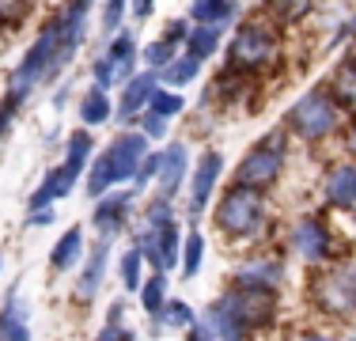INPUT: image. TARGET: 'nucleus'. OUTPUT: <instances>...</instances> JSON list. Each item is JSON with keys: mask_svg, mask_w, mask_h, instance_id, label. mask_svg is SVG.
<instances>
[{"mask_svg": "<svg viewBox=\"0 0 356 341\" xmlns=\"http://www.w3.org/2000/svg\"><path fill=\"white\" fill-rule=\"evenodd\" d=\"M216 232H224L232 243H250V239H261L266 235V224H269V201H266V190L258 186H227L224 198L216 205Z\"/></svg>", "mask_w": 356, "mask_h": 341, "instance_id": "1", "label": "nucleus"}, {"mask_svg": "<svg viewBox=\"0 0 356 341\" xmlns=\"http://www.w3.org/2000/svg\"><path fill=\"white\" fill-rule=\"evenodd\" d=\"M284 125H288V133H296L300 141L318 144V141H326V136L337 133V125H341V102L334 99L330 88H311L288 106Z\"/></svg>", "mask_w": 356, "mask_h": 341, "instance_id": "2", "label": "nucleus"}, {"mask_svg": "<svg viewBox=\"0 0 356 341\" xmlns=\"http://www.w3.org/2000/svg\"><path fill=\"white\" fill-rule=\"evenodd\" d=\"M144 156H148V136L144 133H122L118 141H110V148L103 156H95V164L88 170V193L99 198L118 182H133Z\"/></svg>", "mask_w": 356, "mask_h": 341, "instance_id": "3", "label": "nucleus"}, {"mask_svg": "<svg viewBox=\"0 0 356 341\" xmlns=\"http://www.w3.org/2000/svg\"><path fill=\"white\" fill-rule=\"evenodd\" d=\"M57 72H65V65H61V49H57V34H54V27L46 23V27L38 31L35 46L27 49V57L15 65L12 80H8V102L23 106V102L35 95L38 84L49 80V76H57Z\"/></svg>", "mask_w": 356, "mask_h": 341, "instance_id": "4", "label": "nucleus"}, {"mask_svg": "<svg viewBox=\"0 0 356 341\" xmlns=\"http://www.w3.org/2000/svg\"><path fill=\"white\" fill-rule=\"evenodd\" d=\"M137 246L140 254L152 262L156 269H175L178 266V220H175V209H171V198L159 193L156 201L148 205L140 220V235H137Z\"/></svg>", "mask_w": 356, "mask_h": 341, "instance_id": "5", "label": "nucleus"}, {"mask_svg": "<svg viewBox=\"0 0 356 341\" xmlns=\"http://www.w3.org/2000/svg\"><path fill=\"white\" fill-rule=\"evenodd\" d=\"M281 57V38L269 23H243L232 34V46H227V61L239 72H258V68L273 65Z\"/></svg>", "mask_w": 356, "mask_h": 341, "instance_id": "6", "label": "nucleus"}, {"mask_svg": "<svg viewBox=\"0 0 356 341\" xmlns=\"http://www.w3.org/2000/svg\"><path fill=\"white\" fill-rule=\"evenodd\" d=\"M284 156H288V144H284V133H266L258 144L239 159V170H235V182L243 186H273L284 170Z\"/></svg>", "mask_w": 356, "mask_h": 341, "instance_id": "7", "label": "nucleus"}, {"mask_svg": "<svg viewBox=\"0 0 356 341\" xmlns=\"http://www.w3.org/2000/svg\"><path fill=\"white\" fill-rule=\"evenodd\" d=\"M311 292H315V303L322 315H330V319H353L356 315V269H326L322 277L311 285Z\"/></svg>", "mask_w": 356, "mask_h": 341, "instance_id": "8", "label": "nucleus"}, {"mask_svg": "<svg viewBox=\"0 0 356 341\" xmlns=\"http://www.w3.org/2000/svg\"><path fill=\"white\" fill-rule=\"evenodd\" d=\"M288 243L307 266H326L334 258V228L322 216H300L288 232Z\"/></svg>", "mask_w": 356, "mask_h": 341, "instance_id": "9", "label": "nucleus"}, {"mask_svg": "<svg viewBox=\"0 0 356 341\" xmlns=\"http://www.w3.org/2000/svg\"><path fill=\"white\" fill-rule=\"evenodd\" d=\"M133 65H137V42H133V34L114 31L106 54L95 61L91 76H95L99 88H118V84H125L133 76Z\"/></svg>", "mask_w": 356, "mask_h": 341, "instance_id": "10", "label": "nucleus"}, {"mask_svg": "<svg viewBox=\"0 0 356 341\" xmlns=\"http://www.w3.org/2000/svg\"><path fill=\"white\" fill-rule=\"evenodd\" d=\"M91 4H95V0H65V4L57 8V15L49 19V27L57 34V49H61V65H69L76 57V49L83 46V38H88Z\"/></svg>", "mask_w": 356, "mask_h": 341, "instance_id": "11", "label": "nucleus"}, {"mask_svg": "<svg viewBox=\"0 0 356 341\" xmlns=\"http://www.w3.org/2000/svg\"><path fill=\"white\" fill-rule=\"evenodd\" d=\"M133 193L129 190H122V193H99V205H95V212H91V224H95V232L103 235V239H114V235H122L125 232V224H129V216H133Z\"/></svg>", "mask_w": 356, "mask_h": 341, "instance_id": "12", "label": "nucleus"}, {"mask_svg": "<svg viewBox=\"0 0 356 341\" xmlns=\"http://www.w3.org/2000/svg\"><path fill=\"white\" fill-rule=\"evenodd\" d=\"M156 88H159V72H156V68H148V72H133L129 80L122 84V99H118V122H125V125L137 122Z\"/></svg>", "mask_w": 356, "mask_h": 341, "instance_id": "13", "label": "nucleus"}, {"mask_svg": "<svg viewBox=\"0 0 356 341\" xmlns=\"http://www.w3.org/2000/svg\"><path fill=\"white\" fill-rule=\"evenodd\" d=\"M220 170H224L220 152H205V156L197 159V167H193V182H190V216L193 220L209 209V198H213V190H216Z\"/></svg>", "mask_w": 356, "mask_h": 341, "instance_id": "14", "label": "nucleus"}, {"mask_svg": "<svg viewBox=\"0 0 356 341\" xmlns=\"http://www.w3.org/2000/svg\"><path fill=\"white\" fill-rule=\"evenodd\" d=\"M235 285H247V288H281L284 285V262L273 258V254H258V258L239 262L235 269Z\"/></svg>", "mask_w": 356, "mask_h": 341, "instance_id": "15", "label": "nucleus"}, {"mask_svg": "<svg viewBox=\"0 0 356 341\" xmlns=\"http://www.w3.org/2000/svg\"><path fill=\"white\" fill-rule=\"evenodd\" d=\"M80 182V170H76L72 164H61V167H49L46 178H42V186L35 193H31L27 209H49L54 201H65L72 193V186Z\"/></svg>", "mask_w": 356, "mask_h": 341, "instance_id": "16", "label": "nucleus"}, {"mask_svg": "<svg viewBox=\"0 0 356 341\" xmlns=\"http://www.w3.org/2000/svg\"><path fill=\"white\" fill-rule=\"evenodd\" d=\"M322 201L330 209H353L356 205V164H334L322 178Z\"/></svg>", "mask_w": 356, "mask_h": 341, "instance_id": "17", "label": "nucleus"}, {"mask_svg": "<svg viewBox=\"0 0 356 341\" xmlns=\"http://www.w3.org/2000/svg\"><path fill=\"white\" fill-rule=\"evenodd\" d=\"M186 175H190V148H186V144H171V148H163L159 175H156L159 193H163V198H175L178 186L186 182Z\"/></svg>", "mask_w": 356, "mask_h": 341, "instance_id": "18", "label": "nucleus"}, {"mask_svg": "<svg viewBox=\"0 0 356 341\" xmlns=\"http://www.w3.org/2000/svg\"><path fill=\"white\" fill-rule=\"evenodd\" d=\"M106 258H110V239H99L88 254V266H83L80 280H76V300L80 303H91L103 288V277H106Z\"/></svg>", "mask_w": 356, "mask_h": 341, "instance_id": "19", "label": "nucleus"}, {"mask_svg": "<svg viewBox=\"0 0 356 341\" xmlns=\"http://www.w3.org/2000/svg\"><path fill=\"white\" fill-rule=\"evenodd\" d=\"M0 338L4 341H27L31 338V303H23L19 296H8L4 311H0Z\"/></svg>", "mask_w": 356, "mask_h": 341, "instance_id": "20", "label": "nucleus"}, {"mask_svg": "<svg viewBox=\"0 0 356 341\" xmlns=\"http://www.w3.org/2000/svg\"><path fill=\"white\" fill-rule=\"evenodd\" d=\"M197 72H201V61H197L193 54H175L171 61L159 68V84L178 91V88H186V84L197 80Z\"/></svg>", "mask_w": 356, "mask_h": 341, "instance_id": "21", "label": "nucleus"}, {"mask_svg": "<svg viewBox=\"0 0 356 341\" xmlns=\"http://www.w3.org/2000/svg\"><path fill=\"white\" fill-rule=\"evenodd\" d=\"M330 91H334V99H337V102H341V110L356 114V54H353V57H345V61L334 68Z\"/></svg>", "mask_w": 356, "mask_h": 341, "instance_id": "22", "label": "nucleus"}, {"mask_svg": "<svg viewBox=\"0 0 356 341\" xmlns=\"http://www.w3.org/2000/svg\"><path fill=\"white\" fill-rule=\"evenodd\" d=\"M190 19H197V23H216V27H227V23L239 19V0H193Z\"/></svg>", "mask_w": 356, "mask_h": 341, "instance_id": "23", "label": "nucleus"}, {"mask_svg": "<svg viewBox=\"0 0 356 341\" xmlns=\"http://www.w3.org/2000/svg\"><path fill=\"white\" fill-rule=\"evenodd\" d=\"M80 254H83V232L80 228H69V232L54 243V251H49V266H54L57 273H65V269H72L76 262H80Z\"/></svg>", "mask_w": 356, "mask_h": 341, "instance_id": "24", "label": "nucleus"}, {"mask_svg": "<svg viewBox=\"0 0 356 341\" xmlns=\"http://www.w3.org/2000/svg\"><path fill=\"white\" fill-rule=\"evenodd\" d=\"M220 31L216 23H197V27H190V38H186V54H193L197 61H209V57L220 49Z\"/></svg>", "mask_w": 356, "mask_h": 341, "instance_id": "25", "label": "nucleus"}, {"mask_svg": "<svg viewBox=\"0 0 356 341\" xmlns=\"http://www.w3.org/2000/svg\"><path fill=\"white\" fill-rule=\"evenodd\" d=\"M261 8H266V15H269L273 23L288 27V23L307 19L311 8H315V0H261Z\"/></svg>", "mask_w": 356, "mask_h": 341, "instance_id": "26", "label": "nucleus"}, {"mask_svg": "<svg viewBox=\"0 0 356 341\" xmlns=\"http://www.w3.org/2000/svg\"><path fill=\"white\" fill-rule=\"evenodd\" d=\"M110 99H106V88H88V95L80 99V122L83 125H103V122H110Z\"/></svg>", "mask_w": 356, "mask_h": 341, "instance_id": "27", "label": "nucleus"}, {"mask_svg": "<svg viewBox=\"0 0 356 341\" xmlns=\"http://www.w3.org/2000/svg\"><path fill=\"white\" fill-rule=\"evenodd\" d=\"M152 319H156L159 330H190L193 311H190V303H182V300H167L156 315H152Z\"/></svg>", "mask_w": 356, "mask_h": 341, "instance_id": "28", "label": "nucleus"}, {"mask_svg": "<svg viewBox=\"0 0 356 341\" xmlns=\"http://www.w3.org/2000/svg\"><path fill=\"white\" fill-rule=\"evenodd\" d=\"M144 110H152V114H159V118H167V122H171L175 114H182V110H186V102H182V95H178L175 88H156Z\"/></svg>", "mask_w": 356, "mask_h": 341, "instance_id": "29", "label": "nucleus"}, {"mask_svg": "<svg viewBox=\"0 0 356 341\" xmlns=\"http://www.w3.org/2000/svg\"><path fill=\"white\" fill-rule=\"evenodd\" d=\"M140 303H144V311H148V315H156L159 307L167 303V277H163V269H156L140 285Z\"/></svg>", "mask_w": 356, "mask_h": 341, "instance_id": "30", "label": "nucleus"}, {"mask_svg": "<svg viewBox=\"0 0 356 341\" xmlns=\"http://www.w3.org/2000/svg\"><path fill=\"white\" fill-rule=\"evenodd\" d=\"M201 262H205V235L190 232L182 243V277H197Z\"/></svg>", "mask_w": 356, "mask_h": 341, "instance_id": "31", "label": "nucleus"}, {"mask_svg": "<svg viewBox=\"0 0 356 341\" xmlns=\"http://www.w3.org/2000/svg\"><path fill=\"white\" fill-rule=\"evenodd\" d=\"M140 266H144L140 246H133V251H125V254H122L118 269H122V288H125V292H140Z\"/></svg>", "mask_w": 356, "mask_h": 341, "instance_id": "32", "label": "nucleus"}, {"mask_svg": "<svg viewBox=\"0 0 356 341\" xmlns=\"http://www.w3.org/2000/svg\"><path fill=\"white\" fill-rule=\"evenodd\" d=\"M91 152H95V136H91L88 129H80V133L69 136V156H65V164H72L76 170H83V167H88V159H91Z\"/></svg>", "mask_w": 356, "mask_h": 341, "instance_id": "33", "label": "nucleus"}, {"mask_svg": "<svg viewBox=\"0 0 356 341\" xmlns=\"http://www.w3.org/2000/svg\"><path fill=\"white\" fill-rule=\"evenodd\" d=\"M175 54H178V46H171L167 38H156V42H148V46H144V61H148V68H156V72L171 61Z\"/></svg>", "mask_w": 356, "mask_h": 341, "instance_id": "34", "label": "nucleus"}, {"mask_svg": "<svg viewBox=\"0 0 356 341\" xmlns=\"http://www.w3.org/2000/svg\"><path fill=\"white\" fill-rule=\"evenodd\" d=\"M31 4H35V0H0V23H4V27H19L31 15Z\"/></svg>", "mask_w": 356, "mask_h": 341, "instance_id": "35", "label": "nucleus"}, {"mask_svg": "<svg viewBox=\"0 0 356 341\" xmlns=\"http://www.w3.org/2000/svg\"><path fill=\"white\" fill-rule=\"evenodd\" d=\"M159 159H163V152H148V156L140 159V167H137V175H133V182H137V186H148L152 178L159 175Z\"/></svg>", "mask_w": 356, "mask_h": 341, "instance_id": "36", "label": "nucleus"}, {"mask_svg": "<svg viewBox=\"0 0 356 341\" xmlns=\"http://www.w3.org/2000/svg\"><path fill=\"white\" fill-rule=\"evenodd\" d=\"M140 133L148 136V141H163L167 118H159V114H152V110H144V114H140Z\"/></svg>", "mask_w": 356, "mask_h": 341, "instance_id": "37", "label": "nucleus"}, {"mask_svg": "<svg viewBox=\"0 0 356 341\" xmlns=\"http://www.w3.org/2000/svg\"><path fill=\"white\" fill-rule=\"evenodd\" d=\"M125 4H129V0H106L103 4V31L106 34L118 31V23H122V15H125Z\"/></svg>", "mask_w": 356, "mask_h": 341, "instance_id": "38", "label": "nucleus"}, {"mask_svg": "<svg viewBox=\"0 0 356 341\" xmlns=\"http://www.w3.org/2000/svg\"><path fill=\"white\" fill-rule=\"evenodd\" d=\"M190 27H193L190 19H175V23H167V34H163V38L171 42V46H186V38H190Z\"/></svg>", "mask_w": 356, "mask_h": 341, "instance_id": "39", "label": "nucleus"}, {"mask_svg": "<svg viewBox=\"0 0 356 341\" xmlns=\"http://www.w3.org/2000/svg\"><path fill=\"white\" fill-rule=\"evenodd\" d=\"M12 122H15V102H0V141L8 136V129H12Z\"/></svg>", "mask_w": 356, "mask_h": 341, "instance_id": "40", "label": "nucleus"}, {"mask_svg": "<svg viewBox=\"0 0 356 341\" xmlns=\"http://www.w3.org/2000/svg\"><path fill=\"white\" fill-rule=\"evenodd\" d=\"M129 4H133V15H137V19H148L152 8H156V0H129Z\"/></svg>", "mask_w": 356, "mask_h": 341, "instance_id": "41", "label": "nucleus"}, {"mask_svg": "<svg viewBox=\"0 0 356 341\" xmlns=\"http://www.w3.org/2000/svg\"><path fill=\"white\" fill-rule=\"evenodd\" d=\"M27 224H54V209H31Z\"/></svg>", "mask_w": 356, "mask_h": 341, "instance_id": "42", "label": "nucleus"}, {"mask_svg": "<svg viewBox=\"0 0 356 341\" xmlns=\"http://www.w3.org/2000/svg\"><path fill=\"white\" fill-rule=\"evenodd\" d=\"M353 220H356V205H353Z\"/></svg>", "mask_w": 356, "mask_h": 341, "instance_id": "43", "label": "nucleus"}, {"mask_svg": "<svg viewBox=\"0 0 356 341\" xmlns=\"http://www.w3.org/2000/svg\"><path fill=\"white\" fill-rule=\"evenodd\" d=\"M0 262H4V258H0Z\"/></svg>", "mask_w": 356, "mask_h": 341, "instance_id": "44", "label": "nucleus"}]
</instances>
